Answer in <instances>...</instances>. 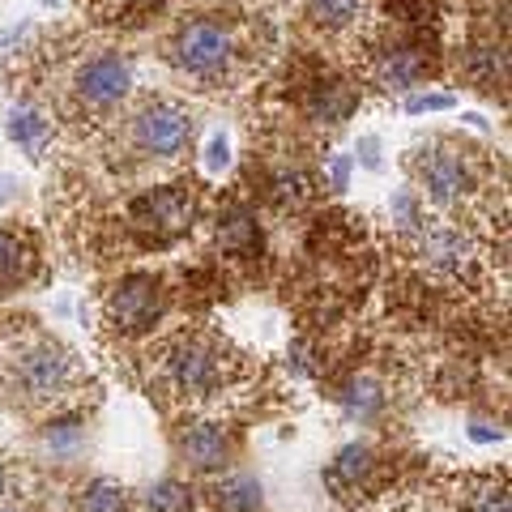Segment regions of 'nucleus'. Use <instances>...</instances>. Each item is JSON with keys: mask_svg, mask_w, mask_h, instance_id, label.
Segmentation results:
<instances>
[{"mask_svg": "<svg viewBox=\"0 0 512 512\" xmlns=\"http://www.w3.org/2000/svg\"><path fill=\"white\" fill-rule=\"evenodd\" d=\"M13 389H18L26 402H56V397H64V389H69L73 380V359L69 350L56 346V342H30L26 350H18L13 355Z\"/></svg>", "mask_w": 512, "mask_h": 512, "instance_id": "f257e3e1", "label": "nucleus"}, {"mask_svg": "<svg viewBox=\"0 0 512 512\" xmlns=\"http://www.w3.org/2000/svg\"><path fill=\"white\" fill-rule=\"evenodd\" d=\"M111 325L120 333H141L150 329L158 312H163V282L154 274H128L116 291H111Z\"/></svg>", "mask_w": 512, "mask_h": 512, "instance_id": "f03ea898", "label": "nucleus"}, {"mask_svg": "<svg viewBox=\"0 0 512 512\" xmlns=\"http://www.w3.org/2000/svg\"><path fill=\"white\" fill-rule=\"evenodd\" d=\"M133 137H137V146L146 154L171 158V154H180L188 146L192 120H188V111L171 107V103H158V107H150V111H141V116H137Z\"/></svg>", "mask_w": 512, "mask_h": 512, "instance_id": "7ed1b4c3", "label": "nucleus"}, {"mask_svg": "<svg viewBox=\"0 0 512 512\" xmlns=\"http://www.w3.org/2000/svg\"><path fill=\"white\" fill-rule=\"evenodd\" d=\"M167 372L180 393H210L222 380V359H218V350L205 342H180L167 359Z\"/></svg>", "mask_w": 512, "mask_h": 512, "instance_id": "20e7f679", "label": "nucleus"}, {"mask_svg": "<svg viewBox=\"0 0 512 512\" xmlns=\"http://www.w3.org/2000/svg\"><path fill=\"white\" fill-rule=\"evenodd\" d=\"M128 86H133V69H128L124 56H94L82 73H77V94L90 107H111L120 103Z\"/></svg>", "mask_w": 512, "mask_h": 512, "instance_id": "39448f33", "label": "nucleus"}, {"mask_svg": "<svg viewBox=\"0 0 512 512\" xmlns=\"http://www.w3.org/2000/svg\"><path fill=\"white\" fill-rule=\"evenodd\" d=\"M227 60H231V35H227L222 26L197 22V26H188L184 35H180V64H184L188 73L210 77V73H218Z\"/></svg>", "mask_w": 512, "mask_h": 512, "instance_id": "423d86ee", "label": "nucleus"}, {"mask_svg": "<svg viewBox=\"0 0 512 512\" xmlns=\"http://www.w3.org/2000/svg\"><path fill=\"white\" fill-rule=\"evenodd\" d=\"M188 218H192V201L184 197L180 188H163V192H154V197H141L133 205V222H137V227H158V239L184 231Z\"/></svg>", "mask_w": 512, "mask_h": 512, "instance_id": "0eeeda50", "label": "nucleus"}, {"mask_svg": "<svg viewBox=\"0 0 512 512\" xmlns=\"http://www.w3.org/2000/svg\"><path fill=\"white\" fill-rule=\"evenodd\" d=\"M423 184L431 192V201L440 205H453L470 192V171H466V158L457 150H436L431 158H423Z\"/></svg>", "mask_w": 512, "mask_h": 512, "instance_id": "6e6552de", "label": "nucleus"}, {"mask_svg": "<svg viewBox=\"0 0 512 512\" xmlns=\"http://www.w3.org/2000/svg\"><path fill=\"white\" fill-rule=\"evenodd\" d=\"M423 256H427V265L431 269H440V274H470V265H474V248H470V239L453 231V227H440V231H427L423 235Z\"/></svg>", "mask_w": 512, "mask_h": 512, "instance_id": "1a4fd4ad", "label": "nucleus"}, {"mask_svg": "<svg viewBox=\"0 0 512 512\" xmlns=\"http://www.w3.org/2000/svg\"><path fill=\"white\" fill-rule=\"evenodd\" d=\"M227 453H231V444H227V431H222L218 423L192 427L188 440H184V461L197 466V470H222L227 466Z\"/></svg>", "mask_w": 512, "mask_h": 512, "instance_id": "9d476101", "label": "nucleus"}, {"mask_svg": "<svg viewBox=\"0 0 512 512\" xmlns=\"http://www.w3.org/2000/svg\"><path fill=\"white\" fill-rule=\"evenodd\" d=\"M214 504L222 512H256L261 508V483L252 474H231L214 487Z\"/></svg>", "mask_w": 512, "mask_h": 512, "instance_id": "9b49d317", "label": "nucleus"}, {"mask_svg": "<svg viewBox=\"0 0 512 512\" xmlns=\"http://www.w3.org/2000/svg\"><path fill=\"white\" fill-rule=\"evenodd\" d=\"M367 474H372V448H367V444H350V448H342V453H338L333 470L325 474V483L333 491H342L346 483L359 487V478H367Z\"/></svg>", "mask_w": 512, "mask_h": 512, "instance_id": "f8f14e48", "label": "nucleus"}, {"mask_svg": "<svg viewBox=\"0 0 512 512\" xmlns=\"http://www.w3.org/2000/svg\"><path fill=\"white\" fill-rule=\"evenodd\" d=\"M350 111H355V90L350 86H342V82H333V86H325L312 99V116L316 120H325V124H342Z\"/></svg>", "mask_w": 512, "mask_h": 512, "instance_id": "ddd939ff", "label": "nucleus"}, {"mask_svg": "<svg viewBox=\"0 0 512 512\" xmlns=\"http://www.w3.org/2000/svg\"><path fill=\"white\" fill-rule=\"evenodd\" d=\"M419 73H423V60L414 56V52H389L380 60V82L389 86V90H406L419 82Z\"/></svg>", "mask_w": 512, "mask_h": 512, "instance_id": "4468645a", "label": "nucleus"}, {"mask_svg": "<svg viewBox=\"0 0 512 512\" xmlns=\"http://www.w3.org/2000/svg\"><path fill=\"white\" fill-rule=\"evenodd\" d=\"M26 261H30V256H26V248H22V239L0 231V295H9L13 286L22 282Z\"/></svg>", "mask_w": 512, "mask_h": 512, "instance_id": "2eb2a0df", "label": "nucleus"}, {"mask_svg": "<svg viewBox=\"0 0 512 512\" xmlns=\"http://www.w3.org/2000/svg\"><path fill=\"white\" fill-rule=\"evenodd\" d=\"M82 512H124V487L116 478H94L82 491Z\"/></svg>", "mask_w": 512, "mask_h": 512, "instance_id": "dca6fc26", "label": "nucleus"}, {"mask_svg": "<svg viewBox=\"0 0 512 512\" xmlns=\"http://www.w3.org/2000/svg\"><path fill=\"white\" fill-rule=\"evenodd\" d=\"M43 133H47V120L39 116V111H30V107H13V116H9V137L18 141V146L39 150Z\"/></svg>", "mask_w": 512, "mask_h": 512, "instance_id": "f3484780", "label": "nucleus"}, {"mask_svg": "<svg viewBox=\"0 0 512 512\" xmlns=\"http://www.w3.org/2000/svg\"><path fill=\"white\" fill-rule=\"evenodd\" d=\"M146 508L150 512H192V495H188V487L167 478V483H154L146 491Z\"/></svg>", "mask_w": 512, "mask_h": 512, "instance_id": "a211bd4d", "label": "nucleus"}, {"mask_svg": "<svg viewBox=\"0 0 512 512\" xmlns=\"http://www.w3.org/2000/svg\"><path fill=\"white\" fill-rule=\"evenodd\" d=\"M466 508H470V512H508V487H504V483H495V478L470 483Z\"/></svg>", "mask_w": 512, "mask_h": 512, "instance_id": "6ab92c4d", "label": "nucleus"}, {"mask_svg": "<svg viewBox=\"0 0 512 512\" xmlns=\"http://www.w3.org/2000/svg\"><path fill=\"white\" fill-rule=\"evenodd\" d=\"M380 402H384V393L376 389L372 380H359V384H350L346 389V414L350 419H372V414L380 410Z\"/></svg>", "mask_w": 512, "mask_h": 512, "instance_id": "aec40b11", "label": "nucleus"}, {"mask_svg": "<svg viewBox=\"0 0 512 512\" xmlns=\"http://www.w3.org/2000/svg\"><path fill=\"white\" fill-rule=\"evenodd\" d=\"M308 13L320 26H346L359 13V0H312Z\"/></svg>", "mask_w": 512, "mask_h": 512, "instance_id": "412c9836", "label": "nucleus"}, {"mask_svg": "<svg viewBox=\"0 0 512 512\" xmlns=\"http://www.w3.org/2000/svg\"><path fill=\"white\" fill-rule=\"evenodd\" d=\"M222 248H252V239H256V231H252V218H244V214H235L227 227H222Z\"/></svg>", "mask_w": 512, "mask_h": 512, "instance_id": "4be33fe9", "label": "nucleus"}, {"mask_svg": "<svg viewBox=\"0 0 512 512\" xmlns=\"http://www.w3.org/2000/svg\"><path fill=\"white\" fill-rule=\"evenodd\" d=\"M393 214H397V227L402 231H419V205H414L410 192H397L393 197Z\"/></svg>", "mask_w": 512, "mask_h": 512, "instance_id": "5701e85b", "label": "nucleus"}, {"mask_svg": "<svg viewBox=\"0 0 512 512\" xmlns=\"http://www.w3.org/2000/svg\"><path fill=\"white\" fill-rule=\"evenodd\" d=\"M453 107V94H414V99L406 103L410 116H423V111H448Z\"/></svg>", "mask_w": 512, "mask_h": 512, "instance_id": "b1692460", "label": "nucleus"}, {"mask_svg": "<svg viewBox=\"0 0 512 512\" xmlns=\"http://www.w3.org/2000/svg\"><path fill=\"white\" fill-rule=\"evenodd\" d=\"M227 163H231V154H227V137H214V141H210V150H205V167H210V171H222Z\"/></svg>", "mask_w": 512, "mask_h": 512, "instance_id": "393cba45", "label": "nucleus"}, {"mask_svg": "<svg viewBox=\"0 0 512 512\" xmlns=\"http://www.w3.org/2000/svg\"><path fill=\"white\" fill-rule=\"evenodd\" d=\"M359 154H363V167H367V171L380 167V141H376V137H363V141H359Z\"/></svg>", "mask_w": 512, "mask_h": 512, "instance_id": "a878e982", "label": "nucleus"}, {"mask_svg": "<svg viewBox=\"0 0 512 512\" xmlns=\"http://www.w3.org/2000/svg\"><path fill=\"white\" fill-rule=\"evenodd\" d=\"M329 175H333V188H346V180H350V154H338V158H333Z\"/></svg>", "mask_w": 512, "mask_h": 512, "instance_id": "bb28decb", "label": "nucleus"}, {"mask_svg": "<svg viewBox=\"0 0 512 512\" xmlns=\"http://www.w3.org/2000/svg\"><path fill=\"white\" fill-rule=\"evenodd\" d=\"M470 436H474L478 444H487V440H500V427H487V423H474V427H470Z\"/></svg>", "mask_w": 512, "mask_h": 512, "instance_id": "cd10ccee", "label": "nucleus"}, {"mask_svg": "<svg viewBox=\"0 0 512 512\" xmlns=\"http://www.w3.org/2000/svg\"><path fill=\"white\" fill-rule=\"evenodd\" d=\"M13 197H18V180H13V175H0V205H9Z\"/></svg>", "mask_w": 512, "mask_h": 512, "instance_id": "c85d7f7f", "label": "nucleus"}, {"mask_svg": "<svg viewBox=\"0 0 512 512\" xmlns=\"http://www.w3.org/2000/svg\"><path fill=\"white\" fill-rule=\"evenodd\" d=\"M5 483H9V478H5V466H0V495H5Z\"/></svg>", "mask_w": 512, "mask_h": 512, "instance_id": "c756f323", "label": "nucleus"}, {"mask_svg": "<svg viewBox=\"0 0 512 512\" xmlns=\"http://www.w3.org/2000/svg\"><path fill=\"white\" fill-rule=\"evenodd\" d=\"M5 512H26V508H5Z\"/></svg>", "mask_w": 512, "mask_h": 512, "instance_id": "7c9ffc66", "label": "nucleus"}]
</instances>
